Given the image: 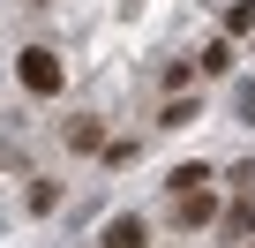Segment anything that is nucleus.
Returning a JSON list of instances; mask_svg holds the SVG:
<instances>
[{
	"mask_svg": "<svg viewBox=\"0 0 255 248\" xmlns=\"http://www.w3.org/2000/svg\"><path fill=\"white\" fill-rule=\"evenodd\" d=\"M60 143H68V151H98V120H68Z\"/></svg>",
	"mask_w": 255,
	"mask_h": 248,
	"instance_id": "nucleus-5",
	"label": "nucleus"
},
{
	"mask_svg": "<svg viewBox=\"0 0 255 248\" xmlns=\"http://www.w3.org/2000/svg\"><path fill=\"white\" fill-rule=\"evenodd\" d=\"M240 113H248V120H255V83H248V90H240Z\"/></svg>",
	"mask_w": 255,
	"mask_h": 248,
	"instance_id": "nucleus-8",
	"label": "nucleus"
},
{
	"mask_svg": "<svg viewBox=\"0 0 255 248\" xmlns=\"http://www.w3.org/2000/svg\"><path fill=\"white\" fill-rule=\"evenodd\" d=\"M143 241H150L143 218H113V226H105V248H143Z\"/></svg>",
	"mask_w": 255,
	"mask_h": 248,
	"instance_id": "nucleus-2",
	"label": "nucleus"
},
{
	"mask_svg": "<svg viewBox=\"0 0 255 248\" xmlns=\"http://www.w3.org/2000/svg\"><path fill=\"white\" fill-rule=\"evenodd\" d=\"M225 30H255V0H233V8H225Z\"/></svg>",
	"mask_w": 255,
	"mask_h": 248,
	"instance_id": "nucleus-7",
	"label": "nucleus"
},
{
	"mask_svg": "<svg viewBox=\"0 0 255 248\" xmlns=\"http://www.w3.org/2000/svg\"><path fill=\"white\" fill-rule=\"evenodd\" d=\"M225 68H233V45L210 38V45H203V75H225Z\"/></svg>",
	"mask_w": 255,
	"mask_h": 248,
	"instance_id": "nucleus-6",
	"label": "nucleus"
},
{
	"mask_svg": "<svg viewBox=\"0 0 255 248\" xmlns=\"http://www.w3.org/2000/svg\"><path fill=\"white\" fill-rule=\"evenodd\" d=\"M210 181H218V173H210V166H180V173H173V181H165V188H173V196H195V188H210Z\"/></svg>",
	"mask_w": 255,
	"mask_h": 248,
	"instance_id": "nucleus-4",
	"label": "nucleus"
},
{
	"mask_svg": "<svg viewBox=\"0 0 255 248\" xmlns=\"http://www.w3.org/2000/svg\"><path fill=\"white\" fill-rule=\"evenodd\" d=\"M15 75H23V90H30V98H53V90L68 83V75H60V53H53V45H30V53L15 60Z\"/></svg>",
	"mask_w": 255,
	"mask_h": 248,
	"instance_id": "nucleus-1",
	"label": "nucleus"
},
{
	"mask_svg": "<svg viewBox=\"0 0 255 248\" xmlns=\"http://www.w3.org/2000/svg\"><path fill=\"white\" fill-rule=\"evenodd\" d=\"M173 218H180V226H210V218H218V203H210V196H180V203H173Z\"/></svg>",
	"mask_w": 255,
	"mask_h": 248,
	"instance_id": "nucleus-3",
	"label": "nucleus"
}]
</instances>
